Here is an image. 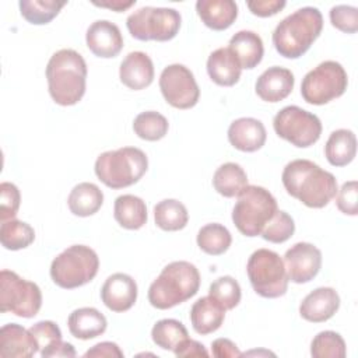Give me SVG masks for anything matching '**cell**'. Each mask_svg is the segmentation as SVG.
Listing matches in <instances>:
<instances>
[{
    "label": "cell",
    "instance_id": "1",
    "mask_svg": "<svg viewBox=\"0 0 358 358\" xmlns=\"http://www.w3.org/2000/svg\"><path fill=\"white\" fill-rule=\"evenodd\" d=\"M287 193L310 208L327 206L337 194V180L329 171L309 159L288 162L281 175Z\"/></svg>",
    "mask_w": 358,
    "mask_h": 358
},
{
    "label": "cell",
    "instance_id": "2",
    "mask_svg": "<svg viewBox=\"0 0 358 358\" xmlns=\"http://www.w3.org/2000/svg\"><path fill=\"white\" fill-rule=\"evenodd\" d=\"M48 88L52 99L62 106L76 105L85 94L87 64L74 49H60L46 66Z\"/></svg>",
    "mask_w": 358,
    "mask_h": 358
},
{
    "label": "cell",
    "instance_id": "3",
    "mask_svg": "<svg viewBox=\"0 0 358 358\" xmlns=\"http://www.w3.org/2000/svg\"><path fill=\"white\" fill-rule=\"evenodd\" d=\"M323 29V15L316 7H302L278 22L273 32L275 50L287 59H298L308 52Z\"/></svg>",
    "mask_w": 358,
    "mask_h": 358
},
{
    "label": "cell",
    "instance_id": "4",
    "mask_svg": "<svg viewBox=\"0 0 358 358\" xmlns=\"http://www.w3.org/2000/svg\"><path fill=\"white\" fill-rule=\"evenodd\" d=\"M200 273L189 262L166 264L148 288V301L157 309H171L197 294Z\"/></svg>",
    "mask_w": 358,
    "mask_h": 358
},
{
    "label": "cell",
    "instance_id": "5",
    "mask_svg": "<svg viewBox=\"0 0 358 358\" xmlns=\"http://www.w3.org/2000/svg\"><path fill=\"white\" fill-rule=\"evenodd\" d=\"M148 158L137 147L105 151L95 161V175L110 189H123L137 183L147 172Z\"/></svg>",
    "mask_w": 358,
    "mask_h": 358
},
{
    "label": "cell",
    "instance_id": "6",
    "mask_svg": "<svg viewBox=\"0 0 358 358\" xmlns=\"http://www.w3.org/2000/svg\"><path fill=\"white\" fill-rule=\"evenodd\" d=\"M232 210V221L245 236L260 235L264 225L271 220L277 208L274 196L264 187L248 185L238 196Z\"/></svg>",
    "mask_w": 358,
    "mask_h": 358
},
{
    "label": "cell",
    "instance_id": "7",
    "mask_svg": "<svg viewBox=\"0 0 358 358\" xmlns=\"http://www.w3.org/2000/svg\"><path fill=\"white\" fill-rule=\"evenodd\" d=\"M99 257L85 245H71L57 255L50 264V277L56 285L73 289L85 285L96 275Z\"/></svg>",
    "mask_w": 358,
    "mask_h": 358
},
{
    "label": "cell",
    "instance_id": "8",
    "mask_svg": "<svg viewBox=\"0 0 358 358\" xmlns=\"http://www.w3.org/2000/svg\"><path fill=\"white\" fill-rule=\"evenodd\" d=\"M249 281L256 294L263 298L282 296L288 289V275L284 260L270 249L255 250L246 264Z\"/></svg>",
    "mask_w": 358,
    "mask_h": 358
},
{
    "label": "cell",
    "instance_id": "9",
    "mask_svg": "<svg viewBox=\"0 0 358 358\" xmlns=\"http://www.w3.org/2000/svg\"><path fill=\"white\" fill-rule=\"evenodd\" d=\"M179 11L168 7H141L131 13L126 25L130 35L138 41L166 42L173 39L180 28Z\"/></svg>",
    "mask_w": 358,
    "mask_h": 358
},
{
    "label": "cell",
    "instance_id": "10",
    "mask_svg": "<svg viewBox=\"0 0 358 358\" xmlns=\"http://www.w3.org/2000/svg\"><path fill=\"white\" fill-rule=\"evenodd\" d=\"M348 85L344 67L334 60L322 62L306 73L301 84L302 98L312 105H324L341 96Z\"/></svg>",
    "mask_w": 358,
    "mask_h": 358
},
{
    "label": "cell",
    "instance_id": "11",
    "mask_svg": "<svg viewBox=\"0 0 358 358\" xmlns=\"http://www.w3.org/2000/svg\"><path fill=\"white\" fill-rule=\"evenodd\" d=\"M42 306L41 288L11 270L0 271V310L20 317H34Z\"/></svg>",
    "mask_w": 358,
    "mask_h": 358
},
{
    "label": "cell",
    "instance_id": "12",
    "mask_svg": "<svg viewBox=\"0 0 358 358\" xmlns=\"http://www.w3.org/2000/svg\"><path fill=\"white\" fill-rule=\"evenodd\" d=\"M273 127L278 137L298 148L313 145L322 134L320 119L296 105L282 108L273 119Z\"/></svg>",
    "mask_w": 358,
    "mask_h": 358
},
{
    "label": "cell",
    "instance_id": "13",
    "mask_svg": "<svg viewBox=\"0 0 358 358\" xmlns=\"http://www.w3.org/2000/svg\"><path fill=\"white\" fill-rule=\"evenodd\" d=\"M159 90L165 101L178 109H190L200 98V88L193 73L179 63L169 64L162 70Z\"/></svg>",
    "mask_w": 358,
    "mask_h": 358
},
{
    "label": "cell",
    "instance_id": "14",
    "mask_svg": "<svg viewBox=\"0 0 358 358\" xmlns=\"http://www.w3.org/2000/svg\"><path fill=\"white\" fill-rule=\"evenodd\" d=\"M288 280L303 284L313 280L322 267V252L312 243L298 242L284 255Z\"/></svg>",
    "mask_w": 358,
    "mask_h": 358
},
{
    "label": "cell",
    "instance_id": "15",
    "mask_svg": "<svg viewBox=\"0 0 358 358\" xmlns=\"http://www.w3.org/2000/svg\"><path fill=\"white\" fill-rule=\"evenodd\" d=\"M101 299L112 312H126L136 303L137 284L129 274L115 273L105 280L101 288Z\"/></svg>",
    "mask_w": 358,
    "mask_h": 358
},
{
    "label": "cell",
    "instance_id": "16",
    "mask_svg": "<svg viewBox=\"0 0 358 358\" xmlns=\"http://www.w3.org/2000/svg\"><path fill=\"white\" fill-rule=\"evenodd\" d=\"M85 42L95 56L103 59L117 56L123 48V36L119 27L108 20L92 22L87 29Z\"/></svg>",
    "mask_w": 358,
    "mask_h": 358
},
{
    "label": "cell",
    "instance_id": "17",
    "mask_svg": "<svg viewBox=\"0 0 358 358\" xmlns=\"http://www.w3.org/2000/svg\"><path fill=\"white\" fill-rule=\"evenodd\" d=\"M340 308V296L334 288L320 287L309 292L299 305V315L312 323H322L334 316Z\"/></svg>",
    "mask_w": 358,
    "mask_h": 358
},
{
    "label": "cell",
    "instance_id": "18",
    "mask_svg": "<svg viewBox=\"0 0 358 358\" xmlns=\"http://www.w3.org/2000/svg\"><path fill=\"white\" fill-rule=\"evenodd\" d=\"M295 84L291 70L280 66H273L264 70L255 85L256 94L266 102H280L285 99Z\"/></svg>",
    "mask_w": 358,
    "mask_h": 358
},
{
    "label": "cell",
    "instance_id": "19",
    "mask_svg": "<svg viewBox=\"0 0 358 358\" xmlns=\"http://www.w3.org/2000/svg\"><path fill=\"white\" fill-rule=\"evenodd\" d=\"M267 138L264 124L255 117H239L228 127V140L232 147L243 152L260 150Z\"/></svg>",
    "mask_w": 358,
    "mask_h": 358
},
{
    "label": "cell",
    "instance_id": "20",
    "mask_svg": "<svg viewBox=\"0 0 358 358\" xmlns=\"http://www.w3.org/2000/svg\"><path fill=\"white\" fill-rule=\"evenodd\" d=\"M120 81L130 90L138 91L147 88L154 80V64L144 52H130L119 69Z\"/></svg>",
    "mask_w": 358,
    "mask_h": 358
},
{
    "label": "cell",
    "instance_id": "21",
    "mask_svg": "<svg viewBox=\"0 0 358 358\" xmlns=\"http://www.w3.org/2000/svg\"><path fill=\"white\" fill-rule=\"evenodd\" d=\"M34 336L17 323L4 324L0 330V357L3 358H29L38 352Z\"/></svg>",
    "mask_w": 358,
    "mask_h": 358
},
{
    "label": "cell",
    "instance_id": "22",
    "mask_svg": "<svg viewBox=\"0 0 358 358\" xmlns=\"http://www.w3.org/2000/svg\"><path fill=\"white\" fill-rule=\"evenodd\" d=\"M225 319L224 306L213 296L199 298L190 309V322L197 334L206 336L221 327Z\"/></svg>",
    "mask_w": 358,
    "mask_h": 358
},
{
    "label": "cell",
    "instance_id": "23",
    "mask_svg": "<svg viewBox=\"0 0 358 358\" xmlns=\"http://www.w3.org/2000/svg\"><path fill=\"white\" fill-rule=\"evenodd\" d=\"M196 11L206 27L214 31H224L235 22L238 4L232 0H199Z\"/></svg>",
    "mask_w": 358,
    "mask_h": 358
},
{
    "label": "cell",
    "instance_id": "24",
    "mask_svg": "<svg viewBox=\"0 0 358 358\" xmlns=\"http://www.w3.org/2000/svg\"><path fill=\"white\" fill-rule=\"evenodd\" d=\"M242 67L229 48L215 49L207 59L210 78L221 87H232L241 78Z\"/></svg>",
    "mask_w": 358,
    "mask_h": 358
},
{
    "label": "cell",
    "instance_id": "25",
    "mask_svg": "<svg viewBox=\"0 0 358 358\" xmlns=\"http://www.w3.org/2000/svg\"><path fill=\"white\" fill-rule=\"evenodd\" d=\"M67 326L76 338L90 340L105 333L108 322L103 313L95 308H78L67 319Z\"/></svg>",
    "mask_w": 358,
    "mask_h": 358
},
{
    "label": "cell",
    "instance_id": "26",
    "mask_svg": "<svg viewBox=\"0 0 358 358\" xmlns=\"http://www.w3.org/2000/svg\"><path fill=\"white\" fill-rule=\"evenodd\" d=\"M229 50L238 59L242 69H255L263 59L264 46L259 34L239 31L229 39Z\"/></svg>",
    "mask_w": 358,
    "mask_h": 358
},
{
    "label": "cell",
    "instance_id": "27",
    "mask_svg": "<svg viewBox=\"0 0 358 358\" xmlns=\"http://www.w3.org/2000/svg\"><path fill=\"white\" fill-rule=\"evenodd\" d=\"M357 154V138L354 131L348 129L334 130L324 145V155L330 165L345 166Z\"/></svg>",
    "mask_w": 358,
    "mask_h": 358
},
{
    "label": "cell",
    "instance_id": "28",
    "mask_svg": "<svg viewBox=\"0 0 358 358\" xmlns=\"http://www.w3.org/2000/svg\"><path fill=\"white\" fill-rule=\"evenodd\" d=\"M103 203L102 190L91 182H81L76 185L67 199V206L74 215L90 217L95 214Z\"/></svg>",
    "mask_w": 358,
    "mask_h": 358
},
{
    "label": "cell",
    "instance_id": "29",
    "mask_svg": "<svg viewBox=\"0 0 358 358\" xmlns=\"http://www.w3.org/2000/svg\"><path fill=\"white\" fill-rule=\"evenodd\" d=\"M113 215L126 229H140L147 222V206L134 194H122L115 200Z\"/></svg>",
    "mask_w": 358,
    "mask_h": 358
},
{
    "label": "cell",
    "instance_id": "30",
    "mask_svg": "<svg viewBox=\"0 0 358 358\" xmlns=\"http://www.w3.org/2000/svg\"><path fill=\"white\" fill-rule=\"evenodd\" d=\"M214 189L224 197H235L248 186V175L239 164L225 162L213 176Z\"/></svg>",
    "mask_w": 358,
    "mask_h": 358
},
{
    "label": "cell",
    "instance_id": "31",
    "mask_svg": "<svg viewBox=\"0 0 358 358\" xmlns=\"http://www.w3.org/2000/svg\"><path fill=\"white\" fill-rule=\"evenodd\" d=\"M154 220L157 227L164 231H179L186 227L189 214L182 201L165 199L154 206Z\"/></svg>",
    "mask_w": 358,
    "mask_h": 358
},
{
    "label": "cell",
    "instance_id": "32",
    "mask_svg": "<svg viewBox=\"0 0 358 358\" xmlns=\"http://www.w3.org/2000/svg\"><path fill=\"white\" fill-rule=\"evenodd\" d=\"M232 242L231 232L227 227L218 222L207 224L200 228L197 234V245L199 248L211 256H218L225 253Z\"/></svg>",
    "mask_w": 358,
    "mask_h": 358
},
{
    "label": "cell",
    "instance_id": "33",
    "mask_svg": "<svg viewBox=\"0 0 358 358\" xmlns=\"http://www.w3.org/2000/svg\"><path fill=\"white\" fill-rule=\"evenodd\" d=\"M35 239L34 228L20 220H7L0 227L1 245L8 250H20L28 248Z\"/></svg>",
    "mask_w": 358,
    "mask_h": 358
},
{
    "label": "cell",
    "instance_id": "34",
    "mask_svg": "<svg viewBox=\"0 0 358 358\" xmlns=\"http://www.w3.org/2000/svg\"><path fill=\"white\" fill-rule=\"evenodd\" d=\"M152 341L162 350L175 351V348L189 337L186 327L176 319H161L151 329Z\"/></svg>",
    "mask_w": 358,
    "mask_h": 358
},
{
    "label": "cell",
    "instance_id": "35",
    "mask_svg": "<svg viewBox=\"0 0 358 358\" xmlns=\"http://www.w3.org/2000/svg\"><path fill=\"white\" fill-rule=\"evenodd\" d=\"M66 4V1L56 0H21L18 3L21 15L34 25L50 22Z\"/></svg>",
    "mask_w": 358,
    "mask_h": 358
},
{
    "label": "cell",
    "instance_id": "36",
    "mask_svg": "<svg viewBox=\"0 0 358 358\" xmlns=\"http://www.w3.org/2000/svg\"><path fill=\"white\" fill-rule=\"evenodd\" d=\"M169 123L164 115L155 110H145L138 113L133 122L134 133L147 141H158L168 133Z\"/></svg>",
    "mask_w": 358,
    "mask_h": 358
},
{
    "label": "cell",
    "instance_id": "37",
    "mask_svg": "<svg viewBox=\"0 0 358 358\" xmlns=\"http://www.w3.org/2000/svg\"><path fill=\"white\" fill-rule=\"evenodd\" d=\"M310 355L313 358H344L347 355L345 341L336 331H320L310 343Z\"/></svg>",
    "mask_w": 358,
    "mask_h": 358
},
{
    "label": "cell",
    "instance_id": "38",
    "mask_svg": "<svg viewBox=\"0 0 358 358\" xmlns=\"http://www.w3.org/2000/svg\"><path fill=\"white\" fill-rule=\"evenodd\" d=\"M28 330L34 336L42 358H49L50 352L63 341L59 326L52 320H41Z\"/></svg>",
    "mask_w": 358,
    "mask_h": 358
},
{
    "label": "cell",
    "instance_id": "39",
    "mask_svg": "<svg viewBox=\"0 0 358 358\" xmlns=\"http://www.w3.org/2000/svg\"><path fill=\"white\" fill-rule=\"evenodd\" d=\"M295 232V224L289 214L277 210L271 220L264 225L260 235L264 241L271 243H282L288 241Z\"/></svg>",
    "mask_w": 358,
    "mask_h": 358
},
{
    "label": "cell",
    "instance_id": "40",
    "mask_svg": "<svg viewBox=\"0 0 358 358\" xmlns=\"http://www.w3.org/2000/svg\"><path fill=\"white\" fill-rule=\"evenodd\" d=\"M208 295L218 301L225 310L234 309L241 302V287L238 281L231 275H222L211 282Z\"/></svg>",
    "mask_w": 358,
    "mask_h": 358
},
{
    "label": "cell",
    "instance_id": "41",
    "mask_svg": "<svg viewBox=\"0 0 358 358\" xmlns=\"http://www.w3.org/2000/svg\"><path fill=\"white\" fill-rule=\"evenodd\" d=\"M330 22L334 28L345 34L358 31V8L347 4H337L330 8Z\"/></svg>",
    "mask_w": 358,
    "mask_h": 358
},
{
    "label": "cell",
    "instance_id": "42",
    "mask_svg": "<svg viewBox=\"0 0 358 358\" xmlns=\"http://www.w3.org/2000/svg\"><path fill=\"white\" fill-rule=\"evenodd\" d=\"M21 194L18 187L11 182H3L0 185V220H13L20 208Z\"/></svg>",
    "mask_w": 358,
    "mask_h": 358
},
{
    "label": "cell",
    "instance_id": "43",
    "mask_svg": "<svg viewBox=\"0 0 358 358\" xmlns=\"http://www.w3.org/2000/svg\"><path fill=\"white\" fill-rule=\"evenodd\" d=\"M336 204L337 208L347 215L358 214V185L357 180L343 183L341 189L337 190Z\"/></svg>",
    "mask_w": 358,
    "mask_h": 358
},
{
    "label": "cell",
    "instance_id": "44",
    "mask_svg": "<svg viewBox=\"0 0 358 358\" xmlns=\"http://www.w3.org/2000/svg\"><path fill=\"white\" fill-rule=\"evenodd\" d=\"M284 0H250L246 3L252 14L257 17H271L285 7Z\"/></svg>",
    "mask_w": 358,
    "mask_h": 358
},
{
    "label": "cell",
    "instance_id": "45",
    "mask_svg": "<svg viewBox=\"0 0 358 358\" xmlns=\"http://www.w3.org/2000/svg\"><path fill=\"white\" fill-rule=\"evenodd\" d=\"M175 355L182 358V357H203V358H207L208 357V351L206 350V347L196 341V340H192V338H186L183 340L176 348H175Z\"/></svg>",
    "mask_w": 358,
    "mask_h": 358
},
{
    "label": "cell",
    "instance_id": "46",
    "mask_svg": "<svg viewBox=\"0 0 358 358\" xmlns=\"http://www.w3.org/2000/svg\"><path fill=\"white\" fill-rule=\"evenodd\" d=\"M211 352L217 358H238L242 355L239 348L229 338H217L211 343Z\"/></svg>",
    "mask_w": 358,
    "mask_h": 358
},
{
    "label": "cell",
    "instance_id": "47",
    "mask_svg": "<svg viewBox=\"0 0 358 358\" xmlns=\"http://www.w3.org/2000/svg\"><path fill=\"white\" fill-rule=\"evenodd\" d=\"M85 358L88 357H96V358H113V357H117V358H122L123 357V351L119 348V345L116 343H112V341H102V343H98L95 344L92 348H90L85 354H84Z\"/></svg>",
    "mask_w": 358,
    "mask_h": 358
},
{
    "label": "cell",
    "instance_id": "48",
    "mask_svg": "<svg viewBox=\"0 0 358 358\" xmlns=\"http://www.w3.org/2000/svg\"><path fill=\"white\" fill-rule=\"evenodd\" d=\"M94 6H98V7H105V8H109V10H113L116 13H120V11H124L127 10L129 7H131L133 4H136V0H130V1H122V0H113V1H92Z\"/></svg>",
    "mask_w": 358,
    "mask_h": 358
}]
</instances>
